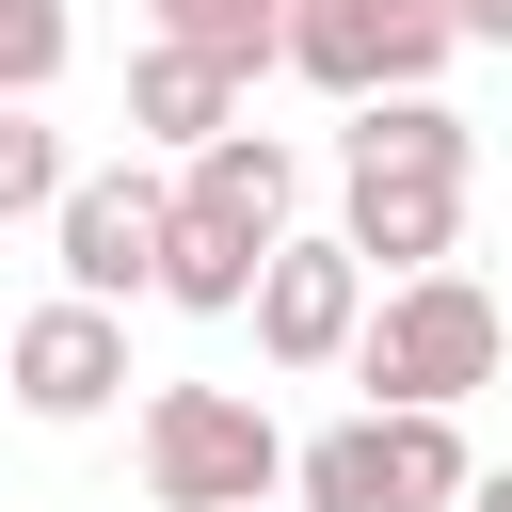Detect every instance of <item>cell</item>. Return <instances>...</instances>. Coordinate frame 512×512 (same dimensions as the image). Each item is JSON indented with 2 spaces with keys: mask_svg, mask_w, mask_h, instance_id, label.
Wrapping results in <instances>:
<instances>
[{
  "mask_svg": "<svg viewBox=\"0 0 512 512\" xmlns=\"http://www.w3.org/2000/svg\"><path fill=\"white\" fill-rule=\"evenodd\" d=\"M464 496H480L464 416H384V512H464Z\"/></svg>",
  "mask_w": 512,
  "mask_h": 512,
  "instance_id": "12",
  "label": "cell"
},
{
  "mask_svg": "<svg viewBox=\"0 0 512 512\" xmlns=\"http://www.w3.org/2000/svg\"><path fill=\"white\" fill-rule=\"evenodd\" d=\"M512 368V320H496V288L448 256V272H400V288H368V336H352V384H368V416H464L480 384Z\"/></svg>",
  "mask_w": 512,
  "mask_h": 512,
  "instance_id": "2",
  "label": "cell"
},
{
  "mask_svg": "<svg viewBox=\"0 0 512 512\" xmlns=\"http://www.w3.org/2000/svg\"><path fill=\"white\" fill-rule=\"evenodd\" d=\"M240 320H256V352H272V368H304V384H320V368H352V336H368V256H352L336 224H320V240L288 224V240L256 256V304H240Z\"/></svg>",
  "mask_w": 512,
  "mask_h": 512,
  "instance_id": "6",
  "label": "cell"
},
{
  "mask_svg": "<svg viewBox=\"0 0 512 512\" xmlns=\"http://www.w3.org/2000/svg\"><path fill=\"white\" fill-rule=\"evenodd\" d=\"M464 512H512V464H480V496H464Z\"/></svg>",
  "mask_w": 512,
  "mask_h": 512,
  "instance_id": "17",
  "label": "cell"
},
{
  "mask_svg": "<svg viewBox=\"0 0 512 512\" xmlns=\"http://www.w3.org/2000/svg\"><path fill=\"white\" fill-rule=\"evenodd\" d=\"M144 16H160V48H192V64H224L240 96H256V80L288 64V0H144Z\"/></svg>",
  "mask_w": 512,
  "mask_h": 512,
  "instance_id": "11",
  "label": "cell"
},
{
  "mask_svg": "<svg viewBox=\"0 0 512 512\" xmlns=\"http://www.w3.org/2000/svg\"><path fill=\"white\" fill-rule=\"evenodd\" d=\"M128 448H144L160 512H256V496H288V432H272L256 384H160Z\"/></svg>",
  "mask_w": 512,
  "mask_h": 512,
  "instance_id": "3",
  "label": "cell"
},
{
  "mask_svg": "<svg viewBox=\"0 0 512 512\" xmlns=\"http://www.w3.org/2000/svg\"><path fill=\"white\" fill-rule=\"evenodd\" d=\"M288 80H320L336 112L432 96V80H448V16H432V0H288Z\"/></svg>",
  "mask_w": 512,
  "mask_h": 512,
  "instance_id": "4",
  "label": "cell"
},
{
  "mask_svg": "<svg viewBox=\"0 0 512 512\" xmlns=\"http://www.w3.org/2000/svg\"><path fill=\"white\" fill-rule=\"evenodd\" d=\"M160 208H176V192H160L144 160H96V176H64V208H48L64 304H112V320H128V304L160 288Z\"/></svg>",
  "mask_w": 512,
  "mask_h": 512,
  "instance_id": "5",
  "label": "cell"
},
{
  "mask_svg": "<svg viewBox=\"0 0 512 512\" xmlns=\"http://www.w3.org/2000/svg\"><path fill=\"white\" fill-rule=\"evenodd\" d=\"M128 128H144V144H176V160H208V144L240 128V80L144 32V48H128Z\"/></svg>",
  "mask_w": 512,
  "mask_h": 512,
  "instance_id": "8",
  "label": "cell"
},
{
  "mask_svg": "<svg viewBox=\"0 0 512 512\" xmlns=\"http://www.w3.org/2000/svg\"><path fill=\"white\" fill-rule=\"evenodd\" d=\"M256 512H288V496H256Z\"/></svg>",
  "mask_w": 512,
  "mask_h": 512,
  "instance_id": "18",
  "label": "cell"
},
{
  "mask_svg": "<svg viewBox=\"0 0 512 512\" xmlns=\"http://www.w3.org/2000/svg\"><path fill=\"white\" fill-rule=\"evenodd\" d=\"M256 256H272V240H240L224 208H192V192L160 208V304H192V320H240V304H256Z\"/></svg>",
  "mask_w": 512,
  "mask_h": 512,
  "instance_id": "9",
  "label": "cell"
},
{
  "mask_svg": "<svg viewBox=\"0 0 512 512\" xmlns=\"http://www.w3.org/2000/svg\"><path fill=\"white\" fill-rule=\"evenodd\" d=\"M448 16V48H512V0H432Z\"/></svg>",
  "mask_w": 512,
  "mask_h": 512,
  "instance_id": "16",
  "label": "cell"
},
{
  "mask_svg": "<svg viewBox=\"0 0 512 512\" xmlns=\"http://www.w3.org/2000/svg\"><path fill=\"white\" fill-rule=\"evenodd\" d=\"M64 176H80V160H64V128H48V112H0V224H48V208H64Z\"/></svg>",
  "mask_w": 512,
  "mask_h": 512,
  "instance_id": "14",
  "label": "cell"
},
{
  "mask_svg": "<svg viewBox=\"0 0 512 512\" xmlns=\"http://www.w3.org/2000/svg\"><path fill=\"white\" fill-rule=\"evenodd\" d=\"M464 176H480V128L448 96H368L336 128V240L368 256V288L464 256Z\"/></svg>",
  "mask_w": 512,
  "mask_h": 512,
  "instance_id": "1",
  "label": "cell"
},
{
  "mask_svg": "<svg viewBox=\"0 0 512 512\" xmlns=\"http://www.w3.org/2000/svg\"><path fill=\"white\" fill-rule=\"evenodd\" d=\"M288 512H384V416H336L288 448Z\"/></svg>",
  "mask_w": 512,
  "mask_h": 512,
  "instance_id": "13",
  "label": "cell"
},
{
  "mask_svg": "<svg viewBox=\"0 0 512 512\" xmlns=\"http://www.w3.org/2000/svg\"><path fill=\"white\" fill-rule=\"evenodd\" d=\"M64 48H80L64 0H0V112H32V96L64 80Z\"/></svg>",
  "mask_w": 512,
  "mask_h": 512,
  "instance_id": "15",
  "label": "cell"
},
{
  "mask_svg": "<svg viewBox=\"0 0 512 512\" xmlns=\"http://www.w3.org/2000/svg\"><path fill=\"white\" fill-rule=\"evenodd\" d=\"M176 192H192V208H224L240 240H288V208H304V160H288L272 128H224V144H208Z\"/></svg>",
  "mask_w": 512,
  "mask_h": 512,
  "instance_id": "10",
  "label": "cell"
},
{
  "mask_svg": "<svg viewBox=\"0 0 512 512\" xmlns=\"http://www.w3.org/2000/svg\"><path fill=\"white\" fill-rule=\"evenodd\" d=\"M0 384H16V416L80 432V416L128 400V320H112V304H32V320L0 336Z\"/></svg>",
  "mask_w": 512,
  "mask_h": 512,
  "instance_id": "7",
  "label": "cell"
}]
</instances>
